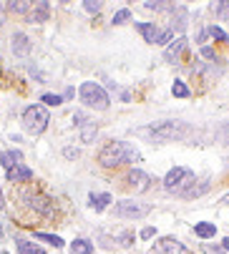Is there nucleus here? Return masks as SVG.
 Segmentation results:
<instances>
[{"label": "nucleus", "instance_id": "nucleus-15", "mask_svg": "<svg viewBox=\"0 0 229 254\" xmlns=\"http://www.w3.org/2000/svg\"><path fill=\"white\" fill-rule=\"evenodd\" d=\"M20 159H23L20 151H3V154H0V164L5 166V171H10L15 164H20Z\"/></svg>", "mask_w": 229, "mask_h": 254}, {"label": "nucleus", "instance_id": "nucleus-13", "mask_svg": "<svg viewBox=\"0 0 229 254\" xmlns=\"http://www.w3.org/2000/svg\"><path fill=\"white\" fill-rule=\"evenodd\" d=\"M30 206H33L35 211L46 214V216H51V214H53V201H51V199H46V196H30Z\"/></svg>", "mask_w": 229, "mask_h": 254}, {"label": "nucleus", "instance_id": "nucleus-18", "mask_svg": "<svg viewBox=\"0 0 229 254\" xmlns=\"http://www.w3.org/2000/svg\"><path fill=\"white\" fill-rule=\"evenodd\" d=\"M71 252H73V254H91V252H93V244H91L88 239H76V242L71 244Z\"/></svg>", "mask_w": 229, "mask_h": 254}, {"label": "nucleus", "instance_id": "nucleus-24", "mask_svg": "<svg viewBox=\"0 0 229 254\" xmlns=\"http://www.w3.org/2000/svg\"><path fill=\"white\" fill-rule=\"evenodd\" d=\"M169 41H171V28L159 30V35H156V46H166Z\"/></svg>", "mask_w": 229, "mask_h": 254}, {"label": "nucleus", "instance_id": "nucleus-11", "mask_svg": "<svg viewBox=\"0 0 229 254\" xmlns=\"http://www.w3.org/2000/svg\"><path fill=\"white\" fill-rule=\"evenodd\" d=\"M33 179V171L20 161V164H15L10 171H8V181H13V184H15V181H30Z\"/></svg>", "mask_w": 229, "mask_h": 254}, {"label": "nucleus", "instance_id": "nucleus-30", "mask_svg": "<svg viewBox=\"0 0 229 254\" xmlns=\"http://www.w3.org/2000/svg\"><path fill=\"white\" fill-rule=\"evenodd\" d=\"M209 33L214 35V38H217V41H227V33H224L222 28H217V25H212V28H209Z\"/></svg>", "mask_w": 229, "mask_h": 254}, {"label": "nucleus", "instance_id": "nucleus-38", "mask_svg": "<svg viewBox=\"0 0 229 254\" xmlns=\"http://www.w3.org/2000/svg\"><path fill=\"white\" fill-rule=\"evenodd\" d=\"M0 209H3V189H0Z\"/></svg>", "mask_w": 229, "mask_h": 254}, {"label": "nucleus", "instance_id": "nucleus-27", "mask_svg": "<svg viewBox=\"0 0 229 254\" xmlns=\"http://www.w3.org/2000/svg\"><path fill=\"white\" fill-rule=\"evenodd\" d=\"M81 128H83V131H81V138H83L86 143H91V141H93V136H96V128H93V126H88V124H86V126H81Z\"/></svg>", "mask_w": 229, "mask_h": 254}, {"label": "nucleus", "instance_id": "nucleus-9", "mask_svg": "<svg viewBox=\"0 0 229 254\" xmlns=\"http://www.w3.org/2000/svg\"><path fill=\"white\" fill-rule=\"evenodd\" d=\"M48 15H51V5L46 3V0H38L25 18H28V23H43V20H48Z\"/></svg>", "mask_w": 229, "mask_h": 254}, {"label": "nucleus", "instance_id": "nucleus-36", "mask_svg": "<svg viewBox=\"0 0 229 254\" xmlns=\"http://www.w3.org/2000/svg\"><path fill=\"white\" fill-rule=\"evenodd\" d=\"M222 204H229V194H224V196H222Z\"/></svg>", "mask_w": 229, "mask_h": 254}, {"label": "nucleus", "instance_id": "nucleus-5", "mask_svg": "<svg viewBox=\"0 0 229 254\" xmlns=\"http://www.w3.org/2000/svg\"><path fill=\"white\" fill-rule=\"evenodd\" d=\"M81 101L86 106L96 108V111H106V108H108V93L98 83H93V81H86L81 86Z\"/></svg>", "mask_w": 229, "mask_h": 254}, {"label": "nucleus", "instance_id": "nucleus-31", "mask_svg": "<svg viewBox=\"0 0 229 254\" xmlns=\"http://www.w3.org/2000/svg\"><path fill=\"white\" fill-rule=\"evenodd\" d=\"M217 13H219V18H229V3H217Z\"/></svg>", "mask_w": 229, "mask_h": 254}, {"label": "nucleus", "instance_id": "nucleus-1", "mask_svg": "<svg viewBox=\"0 0 229 254\" xmlns=\"http://www.w3.org/2000/svg\"><path fill=\"white\" fill-rule=\"evenodd\" d=\"M139 159H141V154L126 141H111L98 154V161L106 169H116V166H124V164H136Z\"/></svg>", "mask_w": 229, "mask_h": 254}, {"label": "nucleus", "instance_id": "nucleus-12", "mask_svg": "<svg viewBox=\"0 0 229 254\" xmlns=\"http://www.w3.org/2000/svg\"><path fill=\"white\" fill-rule=\"evenodd\" d=\"M13 53L15 56H28L30 53V38L25 33H15L13 35Z\"/></svg>", "mask_w": 229, "mask_h": 254}, {"label": "nucleus", "instance_id": "nucleus-26", "mask_svg": "<svg viewBox=\"0 0 229 254\" xmlns=\"http://www.w3.org/2000/svg\"><path fill=\"white\" fill-rule=\"evenodd\" d=\"M41 101H43L46 106H61V103H63V98H61V96H56V93H46Z\"/></svg>", "mask_w": 229, "mask_h": 254}, {"label": "nucleus", "instance_id": "nucleus-34", "mask_svg": "<svg viewBox=\"0 0 229 254\" xmlns=\"http://www.w3.org/2000/svg\"><path fill=\"white\" fill-rule=\"evenodd\" d=\"M146 8H149V10H161L164 3H146Z\"/></svg>", "mask_w": 229, "mask_h": 254}, {"label": "nucleus", "instance_id": "nucleus-21", "mask_svg": "<svg viewBox=\"0 0 229 254\" xmlns=\"http://www.w3.org/2000/svg\"><path fill=\"white\" fill-rule=\"evenodd\" d=\"M35 239H41V242H48V244H53L56 249H58V247H63V239H61L58 234H43V232H38V234H35Z\"/></svg>", "mask_w": 229, "mask_h": 254}, {"label": "nucleus", "instance_id": "nucleus-33", "mask_svg": "<svg viewBox=\"0 0 229 254\" xmlns=\"http://www.w3.org/2000/svg\"><path fill=\"white\" fill-rule=\"evenodd\" d=\"M154 234H156V229H154V227H146V229L141 232V239H151Z\"/></svg>", "mask_w": 229, "mask_h": 254}, {"label": "nucleus", "instance_id": "nucleus-20", "mask_svg": "<svg viewBox=\"0 0 229 254\" xmlns=\"http://www.w3.org/2000/svg\"><path fill=\"white\" fill-rule=\"evenodd\" d=\"M8 8H10L13 13H23V15H25V13L33 10V3H30V0H18V3H10Z\"/></svg>", "mask_w": 229, "mask_h": 254}, {"label": "nucleus", "instance_id": "nucleus-40", "mask_svg": "<svg viewBox=\"0 0 229 254\" xmlns=\"http://www.w3.org/2000/svg\"><path fill=\"white\" fill-rule=\"evenodd\" d=\"M0 254H8V252H0Z\"/></svg>", "mask_w": 229, "mask_h": 254}, {"label": "nucleus", "instance_id": "nucleus-19", "mask_svg": "<svg viewBox=\"0 0 229 254\" xmlns=\"http://www.w3.org/2000/svg\"><path fill=\"white\" fill-rule=\"evenodd\" d=\"M88 199H91V206H93L96 211H103V209L111 204V196H108V194H91Z\"/></svg>", "mask_w": 229, "mask_h": 254}, {"label": "nucleus", "instance_id": "nucleus-22", "mask_svg": "<svg viewBox=\"0 0 229 254\" xmlns=\"http://www.w3.org/2000/svg\"><path fill=\"white\" fill-rule=\"evenodd\" d=\"M171 93H174L176 98H186V96H189V88H186V83H184V81H174Z\"/></svg>", "mask_w": 229, "mask_h": 254}, {"label": "nucleus", "instance_id": "nucleus-25", "mask_svg": "<svg viewBox=\"0 0 229 254\" xmlns=\"http://www.w3.org/2000/svg\"><path fill=\"white\" fill-rule=\"evenodd\" d=\"M129 18H131V10H126V8H124V10H119L116 15H113V25H124Z\"/></svg>", "mask_w": 229, "mask_h": 254}, {"label": "nucleus", "instance_id": "nucleus-14", "mask_svg": "<svg viewBox=\"0 0 229 254\" xmlns=\"http://www.w3.org/2000/svg\"><path fill=\"white\" fill-rule=\"evenodd\" d=\"M136 30L144 35V41L156 43V35H159V30H161V28H156L154 23H139V25H136Z\"/></svg>", "mask_w": 229, "mask_h": 254}, {"label": "nucleus", "instance_id": "nucleus-23", "mask_svg": "<svg viewBox=\"0 0 229 254\" xmlns=\"http://www.w3.org/2000/svg\"><path fill=\"white\" fill-rule=\"evenodd\" d=\"M209 189V184H202V187H192V189H186L181 196H186V199H194V196H202L204 191Z\"/></svg>", "mask_w": 229, "mask_h": 254}, {"label": "nucleus", "instance_id": "nucleus-6", "mask_svg": "<svg viewBox=\"0 0 229 254\" xmlns=\"http://www.w3.org/2000/svg\"><path fill=\"white\" fill-rule=\"evenodd\" d=\"M149 211H151V206L139 204V201H119L116 206H113V214L121 216V219H141V216H146Z\"/></svg>", "mask_w": 229, "mask_h": 254}, {"label": "nucleus", "instance_id": "nucleus-16", "mask_svg": "<svg viewBox=\"0 0 229 254\" xmlns=\"http://www.w3.org/2000/svg\"><path fill=\"white\" fill-rule=\"evenodd\" d=\"M194 232H197V237H202V239H212V237L217 234V227L209 224V222H199V224L194 227Z\"/></svg>", "mask_w": 229, "mask_h": 254}, {"label": "nucleus", "instance_id": "nucleus-37", "mask_svg": "<svg viewBox=\"0 0 229 254\" xmlns=\"http://www.w3.org/2000/svg\"><path fill=\"white\" fill-rule=\"evenodd\" d=\"M222 247H224V249L229 252V239H224V244H222Z\"/></svg>", "mask_w": 229, "mask_h": 254}, {"label": "nucleus", "instance_id": "nucleus-32", "mask_svg": "<svg viewBox=\"0 0 229 254\" xmlns=\"http://www.w3.org/2000/svg\"><path fill=\"white\" fill-rule=\"evenodd\" d=\"M202 56H204V58H209V61H217V53H214L209 46H204V48H202Z\"/></svg>", "mask_w": 229, "mask_h": 254}, {"label": "nucleus", "instance_id": "nucleus-28", "mask_svg": "<svg viewBox=\"0 0 229 254\" xmlns=\"http://www.w3.org/2000/svg\"><path fill=\"white\" fill-rule=\"evenodd\" d=\"M134 239H136V237H134V232H121V234L116 237V242H121L124 247H131V244H134Z\"/></svg>", "mask_w": 229, "mask_h": 254}, {"label": "nucleus", "instance_id": "nucleus-2", "mask_svg": "<svg viewBox=\"0 0 229 254\" xmlns=\"http://www.w3.org/2000/svg\"><path fill=\"white\" fill-rule=\"evenodd\" d=\"M144 133L154 136V138H164V141H179L189 133V126L181 124V121H161V124H154L144 128Z\"/></svg>", "mask_w": 229, "mask_h": 254}, {"label": "nucleus", "instance_id": "nucleus-8", "mask_svg": "<svg viewBox=\"0 0 229 254\" xmlns=\"http://www.w3.org/2000/svg\"><path fill=\"white\" fill-rule=\"evenodd\" d=\"M126 181H129V187H131V189H136V191H146L151 179H149L144 171H139V169H131V171L126 174Z\"/></svg>", "mask_w": 229, "mask_h": 254}, {"label": "nucleus", "instance_id": "nucleus-39", "mask_svg": "<svg viewBox=\"0 0 229 254\" xmlns=\"http://www.w3.org/2000/svg\"><path fill=\"white\" fill-rule=\"evenodd\" d=\"M0 237H3V227H0Z\"/></svg>", "mask_w": 229, "mask_h": 254}, {"label": "nucleus", "instance_id": "nucleus-7", "mask_svg": "<svg viewBox=\"0 0 229 254\" xmlns=\"http://www.w3.org/2000/svg\"><path fill=\"white\" fill-rule=\"evenodd\" d=\"M154 252L156 254H186V247L179 239H174V237H161L154 244Z\"/></svg>", "mask_w": 229, "mask_h": 254}, {"label": "nucleus", "instance_id": "nucleus-3", "mask_svg": "<svg viewBox=\"0 0 229 254\" xmlns=\"http://www.w3.org/2000/svg\"><path fill=\"white\" fill-rule=\"evenodd\" d=\"M194 181H197V179H194L192 171L176 166V169H171V171L164 176V187H166V191H171V194H184L186 189L194 187Z\"/></svg>", "mask_w": 229, "mask_h": 254}, {"label": "nucleus", "instance_id": "nucleus-35", "mask_svg": "<svg viewBox=\"0 0 229 254\" xmlns=\"http://www.w3.org/2000/svg\"><path fill=\"white\" fill-rule=\"evenodd\" d=\"M66 156H71V159H73V156H78V151H76V149H66Z\"/></svg>", "mask_w": 229, "mask_h": 254}, {"label": "nucleus", "instance_id": "nucleus-17", "mask_svg": "<svg viewBox=\"0 0 229 254\" xmlns=\"http://www.w3.org/2000/svg\"><path fill=\"white\" fill-rule=\"evenodd\" d=\"M18 254H46L38 244L33 242H25V239H18Z\"/></svg>", "mask_w": 229, "mask_h": 254}, {"label": "nucleus", "instance_id": "nucleus-29", "mask_svg": "<svg viewBox=\"0 0 229 254\" xmlns=\"http://www.w3.org/2000/svg\"><path fill=\"white\" fill-rule=\"evenodd\" d=\"M83 5H86L88 13H98V10H101V3H98V0H86Z\"/></svg>", "mask_w": 229, "mask_h": 254}, {"label": "nucleus", "instance_id": "nucleus-10", "mask_svg": "<svg viewBox=\"0 0 229 254\" xmlns=\"http://www.w3.org/2000/svg\"><path fill=\"white\" fill-rule=\"evenodd\" d=\"M184 51H186V38H181V35H179V38L166 48V53H164V58L169 61V63H176L181 56H184Z\"/></svg>", "mask_w": 229, "mask_h": 254}, {"label": "nucleus", "instance_id": "nucleus-4", "mask_svg": "<svg viewBox=\"0 0 229 254\" xmlns=\"http://www.w3.org/2000/svg\"><path fill=\"white\" fill-rule=\"evenodd\" d=\"M48 111H46V106H28L25 111H23V128L30 131V133H43L46 126H48Z\"/></svg>", "mask_w": 229, "mask_h": 254}]
</instances>
